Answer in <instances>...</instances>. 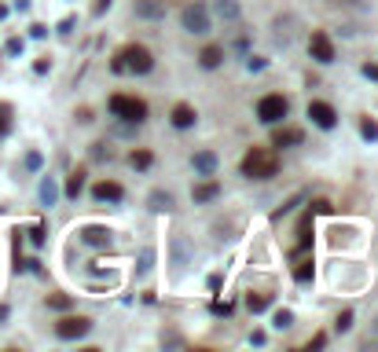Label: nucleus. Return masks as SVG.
<instances>
[{"instance_id": "37", "label": "nucleus", "mask_w": 378, "mask_h": 352, "mask_svg": "<svg viewBox=\"0 0 378 352\" xmlns=\"http://www.w3.org/2000/svg\"><path fill=\"white\" fill-rule=\"evenodd\" d=\"M363 74H368V77H375V81H378V67H371V62L363 67Z\"/></svg>"}, {"instance_id": "40", "label": "nucleus", "mask_w": 378, "mask_h": 352, "mask_svg": "<svg viewBox=\"0 0 378 352\" xmlns=\"http://www.w3.org/2000/svg\"><path fill=\"white\" fill-rule=\"evenodd\" d=\"M371 337H375V342H378V316H375V323H371Z\"/></svg>"}, {"instance_id": "26", "label": "nucleus", "mask_w": 378, "mask_h": 352, "mask_svg": "<svg viewBox=\"0 0 378 352\" xmlns=\"http://www.w3.org/2000/svg\"><path fill=\"white\" fill-rule=\"evenodd\" d=\"M334 330H338V334H345V330H353V312H349V308H345V312H342V316H338V319H334Z\"/></svg>"}, {"instance_id": "21", "label": "nucleus", "mask_w": 378, "mask_h": 352, "mask_svg": "<svg viewBox=\"0 0 378 352\" xmlns=\"http://www.w3.org/2000/svg\"><path fill=\"white\" fill-rule=\"evenodd\" d=\"M294 257H297L294 279H297V283H309V279H312V257H309V253H294Z\"/></svg>"}, {"instance_id": "9", "label": "nucleus", "mask_w": 378, "mask_h": 352, "mask_svg": "<svg viewBox=\"0 0 378 352\" xmlns=\"http://www.w3.org/2000/svg\"><path fill=\"white\" fill-rule=\"evenodd\" d=\"M169 250H173V276H184V268L191 265V242L184 239V235H173Z\"/></svg>"}, {"instance_id": "4", "label": "nucleus", "mask_w": 378, "mask_h": 352, "mask_svg": "<svg viewBox=\"0 0 378 352\" xmlns=\"http://www.w3.org/2000/svg\"><path fill=\"white\" fill-rule=\"evenodd\" d=\"M180 22H184V30H188V33H195V37L210 33V26H213L210 8H206V4H188L184 11H180Z\"/></svg>"}, {"instance_id": "8", "label": "nucleus", "mask_w": 378, "mask_h": 352, "mask_svg": "<svg viewBox=\"0 0 378 352\" xmlns=\"http://www.w3.org/2000/svg\"><path fill=\"white\" fill-rule=\"evenodd\" d=\"M309 117H312V125L316 128H334L338 125V114L331 103H323V99H312L309 103Z\"/></svg>"}, {"instance_id": "19", "label": "nucleus", "mask_w": 378, "mask_h": 352, "mask_svg": "<svg viewBox=\"0 0 378 352\" xmlns=\"http://www.w3.org/2000/svg\"><path fill=\"white\" fill-rule=\"evenodd\" d=\"M302 143V128H276L272 133V147H297Z\"/></svg>"}, {"instance_id": "17", "label": "nucleus", "mask_w": 378, "mask_h": 352, "mask_svg": "<svg viewBox=\"0 0 378 352\" xmlns=\"http://www.w3.org/2000/svg\"><path fill=\"white\" fill-rule=\"evenodd\" d=\"M195 117H199V114H195V107H188V103H176L173 114H169V121H173L176 128H191Z\"/></svg>"}, {"instance_id": "27", "label": "nucleus", "mask_w": 378, "mask_h": 352, "mask_svg": "<svg viewBox=\"0 0 378 352\" xmlns=\"http://www.w3.org/2000/svg\"><path fill=\"white\" fill-rule=\"evenodd\" d=\"M360 136H363V140H378V121L363 117V121H360Z\"/></svg>"}, {"instance_id": "2", "label": "nucleus", "mask_w": 378, "mask_h": 352, "mask_svg": "<svg viewBox=\"0 0 378 352\" xmlns=\"http://www.w3.org/2000/svg\"><path fill=\"white\" fill-rule=\"evenodd\" d=\"M151 67H154V56H151V48H143V44H125L110 62L114 74H151Z\"/></svg>"}, {"instance_id": "7", "label": "nucleus", "mask_w": 378, "mask_h": 352, "mask_svg": "<svg viewBox=\"0 0 378 352\" xmlns=\"http://www.w3.org/2000/svg\"><path fill=\"white\" fill-rule=\"evenodd\" d=\"M81 242L92 246V250H110L114 235H110V228H103V224H88V228H81Z\"/></svg>"}, {"instance_id": "35", "label": "nucleus", "mask_w": 378, "mask_h": 352, "mask_svg": "<svg viewBox=\"0 0 378 352\" xmlns=\"http://www.w3.org/2000/svg\"><path fill=\"white\" fill-rule=\"evenodd\" d=\"M312 213H331V202H323V199L312 202Z\"/></svg>"}, {"instance_id": "23", "label": "nucleus", "mask_w": 378, "mask_h": 352, "mask_svg": "<svg viewBox=\"0 0 378 352\" xmlns=\"http://www.w3.org/2000/svg\"><path fill=\"white\" fill-rule=\"evenodd\" d=\"M151 162H154L151 151H133V154H129V165H133V169H151Z\"/></svg>"}, {"instance_id": "36", "label": "nucleus", "mask_w": 378, "mask_h": 352, "mask_svg": "<svg viewBox=\"0 0 378 352\" xmlns=\"http://www.w3.org/2000/svg\"><path fill=\"white\" fill-rule=\"evenodd\" d=\"M323 345H327V337H323V334H316V337L309 342V349H323Z\"/></svg>"}, {"instance_id": "20", "label": "nucleus", "mask_w": 378, "mask_h": 352, "mask_svg": "<svg viewBox=\"0 0 378 352\" xmlns=\"http://www.w3.org/2000/svg\"><path fill=\"white\" fill-rule=\"evenodd\" d=\"M199 62H202L206 70H217L220 62H224V48H217V44H206V48H202V56H199Z\"/></svg>"}, {"instance_id": "33", "label": "nucleus", "mask_w": 378, "mask_h": 352, "mask_svg": "<svg viewBox=\"0 0 378 352\" xmlns=\"http://www.w3.org/2000/svg\"><path fill=\"white\" fill-rule=\"evenodd\" d=\"M26 165H30V169H41V154L30 151V154H26Z\"/></svg>"}, {"instance_id": "28", "label": "nucleus", "mask_w": 378, "mask_h": 352, "mask_svg": "<svg viewBox=\"0 0 378 352\" xmlns=\"http://www.w3.org/2000/svg\"><path fill=\"white\" fill-rule=\"evenodd\" d=\"M48 305L63 312V308H70V297H67V294H51V297H48Z\"/></svg>"}, {"instance_id": "5", "label": "nucleus", "mask_w": 378, "mask_h": 352, "mask_svg": "<svg viewBox=\"0 0 378 352\" xmlns=\"http://www.w3.org/2000/svg\"><path fill=\"white\" fill-rule=\"evenodd\" d=\"M286 114H290V103H286L283 96L272 92V96H261V99H257V117H261L265 125H279Z\"/></svg>"}, {"instance_id": "14", "label": "nucleus", "mask_w": 378, "mask_h": 352, "mask_svg": "<svg viewBox=\"0 0 378 352\" xmlns=\"http://www.w3.org/2000/svg\"><path fill=\"white\" fill-rule=\"evenodd\" d=\"M191 165H195V173L199 176H217V154L213 151H199L191 158Z\"/></svg>"}, {"instance_id": "3", "label": "nucleus", "mask_w": 378, "mask_h": 352, "mask_svg": "<svg viewBox=\"0 0 378 352\" xmlns=\"http://www.w3.org/2000/svg\"><path fill=\"white\" fill-rule=\"evenodd\" d=\"M110 114L122 117V121H129V125H140L143 117H147V103L136 99V96L118 92V96H110Z\"/></svg>"}, {"instance_id": "11", "label": "nucleus", "mask_w": 378, "mask_h": 352, "mask_svg": "<svg viewBox=\"0 0 378 352\" xmlns=\"http://www.w3.org/2000/svg\"><path fill=\"white\" fill-rule=\"evenodd\" d=\"M133 11H136V19L158 22L165 19V0H133Z\"/></svg>"}, {"instance_id": "30", "label": "nucleus", "mask_w": 378, "mask_h": 352, "mask_svg": "<svg viewBox=\"0 0 378 352\" xmlns=\"http://www.w3.org/2000/svg\"><path fill=\"white\" fill-rule=\"evenodd\" d=\"M8 56H22V41H19V37H11V41H8Z\"/></svg>"}, {"instance_id": "29", "label": "nucleus", "mask_w": 378, "mask_h": 352, "mask_svg": "<svg viewBox=\"0 0 378 352\" xmlns=\"http://www.w3.org/2000/svg\"><path fill=\"white\" fill-rule=\"evenodd\" d=\"M30 37H37V41H41V37H48V26H41V22H33V26H30Z\"/></svg>"}, {"instance_id": "15", "label": "nucleus", "mask_w": 378, "mask_h": 352, "mask_svg": "<svg viewBox=\"0 0 378 352\" xmlns=\"http://www.w3.org/2000/svg\"><path fill=\"white\" fill-rule=\"evenodd\" d=\"M147 206H151V213H173V206H176V202H173V194H169V191L158 187V191H151V194H147Z\"/></svg>"}, {"instance_id": "22", "label": "nucleus", "mask_w": 378, "mask_h": 352, "mask_svg": "<svg viewBox=\"0 0 378 352\" xmlns=\"http://www.w3.org/2000/svg\"><path fill=\"white\" fill-rule=\"evenodd\" d=\"M81 191H85V169H74L70 180H67V194H70V199H77Z\"/></svg>"}, {"instance_id": "32", "label": "nucleus", "mask_w": 378, "mask_h": 352, "mask_svg": "<svg viewBox=\"0 0 378 352\" xmlns=\"http://www.w3.org/2000/svg\"><path fill=\"white\" fill-rule=\"evenodd\" d=\"M92 154H96V158H110V154H114V151L107 147V143H96V151H92Z\"/></svg>"}, {"instance_id": "6", "label": "nucleus", "mask_w": 378, "mask_h": 352, "mask_svg": "<svg viewBox=\"0 0 378 352\" xmlns=\"http://www.w3.org/2000/svg\"><path fill=\"white\" fill-rule=\"evenodd\" d=\"M88 330H92V319L88 316H63L56 323V337H63V342H77V337H85Z\"/></svg>"}, {"instance_id": "31", "label": "nucleus", "mask_w": 378, "mask_h": 352, "mask_svg": "<svg viewBox=\"0 0 378 352\" xmlns=\"http://www.w3.org/2000/svg\"><path fill=\"white\" fill-rule=\"evenodd\" d=\"M8 125H11V117H8V107H0V136L8 133Z\"/></svg>"}, {"instance_id": "16", "label": "nucleus", "mask_w": 378, "mask_h": 352, "mask_svg": "<svg viewBox=\"0 0 378 352\" xmlns=\"http://www.w3.org/2000/svg\"><path fill=\"white\" fill-rule=\"evenodd\" d=\"M213 11H217V19H224V22H239V15H243L239 0H213Z\"/></svg>"}, {"instance_id": "12", "label": "nucleus", "mask_w": 378, "mask_h": 352, "mask_svg": "<svg viewBox=\"0 0 378 352\" xmlns=\"http://www.w3.org/2000/svg\"><path fill=\"white\" fill-rule=\"evenodd\" d=\"M92 199L96 202H122L125 199V187L114 184V180H99V184L92 187Z\"/></svg>"}, {"instance_id": "38", "label": "nucleus", "mask_w": 378, "mask_h": 352, "mask_svg": "<svg viewBox=\"0 0 378 352\" xmlns=\"http://www.w3.org/2000/svg\"><path fill=\"white\" fill-rule=\"evenodd\" d=\"M107 8H110V0H99V4H96V15H103Z\"/></svg>"}, {"instance_id": "18", "label": "nucleus", "mask_w": 378, "mask_h": 352, "mask_svg": "<svg viewBox=\"0 0 378 352\" xmlns=\"http://www.w3.org/2000/svg\"><path fill=\"white\" fill-rule=\"evenodd\" d=\"M37 194H41V206H48V210H51V206H56L59 202V184H56V176H44L41 180V187H37Z\"/></svg>"}, {"instance_id": "39", "label": "nucleus", "mask_w": 378, "mask_h": 352, "mask_svg": "<svg viewBox=\"0 0 378 352\" xmlns=\"http://www.w3.org/2000/svg\"><path fill=\"white\" fill-rule=\"evenodd\" d=\"M8 316H11V308H8V305H0V323H8Z\"/></svg>"}, {"instance_id": "25", "label": "nucleus", "mask_w": 378, "mask_h": 352, "mask_svg": "<svg viewBox=\"0 0 378 352\" xmlns=\"http://www.w3.org/2000/svg\"><path fill=\"white\" fill-rule=\"evenodd\" d=\"M268 301H272L268 294H250V297H246V308H250V312H265Z\"/></svg>"}, {"instance_id": "10", "label": "nucleus", "mask_w": 378, "mask_h": 352, "mask_svg": "<svg viewBox=\"0 0 378 352\" xmlns=\"http://www.w3.org/2000/svg\"><path fill=\"white\" fill-rule=\"evenodd\" d=\"M309 51H312V59L316 62H334V44H331V37L323 30H316L309 37Z\"/></svg>"}, {"instance_id": "1", "label": "nucleus", "mask_w": 378, "mask_h": 352, "mask_svg": "<svg viewBox=\"0 0 378 352\" xmlns=\"http://www.w3.org/2000/svg\"><path fill=\"white\" fill-rule=\"evenodd\" d=\"M276 173H279L276 151H268V147H250L246 151V158H243V176L246 180H272Z\"/></svg>"}, {"instance_id": "24", "label": "nucleus", "mask_w": 378, "mask_h": 352, "mask_svg": "<svg viewBox=\"0 0 378 352\" xmlns=\"http://www.w3.org/2000/svg\"><path fill=\"white\" fill-rule=\"evenodd\" d=\"M272 327H276V330H290V327H294V312L279 308L276 316H272Z\"/></svg>"}, {"instance_id": "13", "label": "nucleus", "mask_w": 378, "mask_h": 352, "mask_svg": "<svg viewBox=\"0 0 378 352\" xmlns=\"http://www.w3.org/2000/svg\"><path fill=\"white\" fill-rule=\"evenodd\" d=\"M217 194H220V184H217L213 176H206L202 184H195V187H191V199L199 202V206H206V202H213Z\"/></svg>"}, {"instance_id": "34", "label": "nucleus", "mask_w": 378, "mask_h": 352, "mask_svg": "<svg viewBox=\"0 0 378 352\" xmlns=\"http://www.w3.org/2000/svg\"><path fill=\"white\" fill-rule=\"evenodd\" d=\"M30 239H33V246H41V242H44V228H41V224H37V228L30 231Z\"/></svg>"}]
</instances>
